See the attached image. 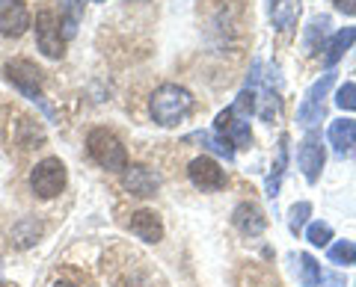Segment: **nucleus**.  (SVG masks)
Here are the masks:
<instances>
[{"mask_svg": "<svg viewBox=\"0 0 356 287\" xmlns=\"http://www.w3.org/2000/svg\"><path fill=\"white\" fill-rule=\"evenodd\" d=\"M191 110H193V95L178 83H163L149 98V113L154 119V125L161 128H175L178 121L191 116Z\"/></svg>", "mask_w": 356, "mask_h": 287, "instance_id": "obj_1", "label": "nucleus"}, {"mask_svg": "<svg viewBox=\"0 0 356 287\" xmlns=\"http://www.w3.org/2000/svg\"><path fill=\"white\" fill-rule=\"evenodd\" d=\"M86 151L98 166L107 172H125L128 169V148L122 139L107 128H92L86 137Z\"/></svg>", "mask_w": 356, "mask_h": 287, "instance_id": "obj_2", "label": "nucleus"}, {"mask_svg": "<svg viewBox=\"0 0 356 287\" xmlns=\"http://www.w3.org/2000/svg\"><path fill=\"white\" fill-rule=\"evenodd\" d=\"M3 74H6V80L15 86V89L30 98L33 104H39L42 107V113L54 119V107L48 104V98H44V89H42V71L33 65L30 60H9L3 65Z\"/></svg>", "mask_w": 356, "mask_h": 287, "instance_id": "obj_3", "label": "nucleus"}, {"mask_svg": "<svg viewBox=\"0 0 356 287\" xmlns=\"http://www.w3.org/2000/svg\"><path fill=\"white\" fill-rule=\"evenodd\" d=\"M332 86H336V71H324L306 89L303 101H300V107H297V125L300 128L309 130V128H315L318 121L324 119V98L330 95Z\"/></svg>", "mask_w": 356, "mask_h": 287, "instance_id": "obj_4", "label": "nucleus"}, {"mask_svg": "<svg viewBox=\"0 0 356 287\" xmlns=\"http://www.w3.org/2000/svg\"><path fill=\"white\" fill-rule=\"evenodd\" d=\"M65 181L69 175H65V163L60 157H44L30 172V190L39 198H57L65 190Z\"/></svg>", "mask_w": 356, "mask_h": 287, "instance_id": "obj_5", "label": "nucleus"}, {"mask_svg": "<svg viewBox=\"0 0 356 287\" xmlns=\"http://www.w3.org/2000/svg\"><path fill=\"white\" fill-rule=\"evenodd\" d=\"M187 178H191V184L196 186V190H202V193H217V190H222V186L229 184L226 169H222L214 157H208V154L191 160V166H187Z\"/></svg>", "mask_w": 356, "mask_h": 287, "instance_id": "obj_6", "label": "nucleus"}, {"mask_svg": "<svg viewBox=\"0 0 356 287\" xmlns=\"http://www.w3.org/2000/svg\"><path fill=\"white\" fill-rule=\"evenodd\" d=\"M36 27V48L44 53L48 60H60L63 57V33H60V18L51 9H42L33 21Z\"/></svg>", "mask_w": 356, "mask_h": 287, "instance_id": "obj_7", "label": "nucleus"}, {"mask_svg": "<svg viewBox=\"0 0 356 287\" xmlns=\"http://www.w3.org/2000/svg\"><path fill=\"white\" fill-rule=\"evenodd\" d=\"M324 163H327L324 142H321L318 134H306V139L300 142V148H297V166L303 172V178L309 184H318L321 172H324Z\"/></svg>", "mask_w": 356, "mask_h": 287, "instance_id": "obj_8", "label": "nucleus"}, {"mask_svg": "<svg viewBox=\"0 0 356 287\" xmlns=\"http://www.w3.org/2000/svg\"><path fill=\"white\" fill-rule=\"evenodd\" d=\"M122 186H125L131 195L152 198L161 190V175L149 166H143V163H128V169L122 172Z\"/></svg>", "mask_w": 356, "mask_h": 287, "instance_id": "obj_9", "label": "nucleus"}, {"mask_svg": "<svg viewBox=\"0 0 356 287\" xmlns=\"http://www.w3.org/2000/svg\"><path fill=\"white\" fill-rule=\"evenodd\" d=\"M30 27V12L24 0H0V36H24Z\"/></svg>", "mask_w": 356, "mask_h": 287, "instance_id": "obj_10", "label": "nucleus"}, {"mask_svg": "<svg viewBox=\"0 0 356 287\" xmlns=\"http://www.w3.org/2000/svg\"><path fill=\"white\" fill-rule=\"evenodd\" d=\"M232 225H235L243 237H261L267 231V216L255 202H241L232 211Z\"/></svg>", "mask_w": 356, "mask_h": 287, "instance_id": "obj_11", "label": "nucleus"}, {"mask_svg": "<svg viewBox=\"0 0 356 287\" xmlns=\"http://www.w3.org/2000/svg\"><path fill=\"white\" fill-rule=\"evenodd\" d=\"M128 231L143 243H161L163 240V223L154 211H134L128 219Z\"/></svg>", "mask_w": 356, "mask_h": 287, "instance_id": "obj_12", "label": "nucleus"}, {"mask_svg": "<svg viewBox=\"0 0 356 287\" xmlns=\"http://www.w3.org/2000/svg\"><path fill=\"white\" fill-rule=\"evenodd\" d=\"M353 42H356V24L332 33V36L327 39V45H324V65H327V69H332V65H336L344 53L353 48Z\"/></svg>", "mask_w": 356, "mask_h": 287, "instance_id": "obj_13", "label": "nucleus"}, {"mask_svg": "<svg viewBox=\"0 0 356 287\" xmlns=\"http://www.w3.org/2000/svg\"><path fill=\"white\" fill-rule=\"evenodd\" d=\"M285 169H288V134L280 137V146H276V160H273V169L264 181V195L267 198H276L280 195V186L285 178Z\"/></svg>", "mask_w": 356, "mask_h": 287, "instance_id": "obj_14", "label": "nucleus"}, {"mask_svg": "<svg viewBox=\"0 0 356 287\" xmlns=\"http://www.w3.org/2000/svg\"><path fill=\"white\" fill-rule=\"evenodd\" d=\"M327 139L339 154H350L356 146V121L353 119H336L327 130Z\"/></svg>", "mask_w": 356, "mask_h": 287, "instance_id": "obj_15", "label": "nucleus"}, {"mask_svg": "<svg viewBox=\"0 0 356 287\" xmlns=\"http://www.w3.org/2000/svg\"><path fill=\"white\" fill-rule=\"evenodd\" d=\"M83 6H86V0H60L63 39H72L77 33V24H81V18H83Z\"/></svg>", "mask_w": 356, "mask_h": 287, "instance_id": "obj_16", "label": "nucleus"}, {"mask_svg": "<svg viewBox=\"0 0 356 287\" xmlns=\"http://www.w3.org/2000/svg\"><path fill=\"white\" fill-rule=\"evenodd\" d=\"M191 139H199L208 151H214L220 154V157H226V160H235V142H232L229 137H222L217 134V130H199V134H193Z\"/></svg>", "mask_w": 356, "mask_h": 287, "instance_id": "obj_17", "label": "nucleus"}, {"mask_svg": "<svg viewBox=\"0 0 356 287\" xmlns=\"http://www.w3.org/2000/svg\"><path fill=\"white\" fill-rule=\"evenodd\" d=\"M42 237V223H36V219H18V223L13 225V243L18 249H30L33 243H39Z\"/></svg>", "mask_w": 356, "mask_h": 287, "instance_id": "obj_18", "label": "nucleus"}, {"mask_svg": "<svg viewBox=\"0 0 356 287\" xmlns=\"http://www.w3.org/2000/svg\"><path fill=\"white\" fill-rule=\"evenodd\" d=\"M300 3H303V0H280V6L273 9V27L276 30L294 27L300 18Z\"/></svg>", "mask_w": 356, "mask_h": 287, "instance_id": "obj_19", "label": "nucleus"}, {"mask_svg": "<svg viewBox=\"0 0 356 287\" xmlns=\"http://www.w3.org/2000/svg\"><path fill=\"white\" fill-rule=\"evenodd\" d=\"M330 263H339V267H356V243L353 240H339L327 249Z\"/></svg>", "mask_w": 356, "mask_h": 287, "instance_id": "obj_20", "label": "nucleus"}, {"mask_svg": "<svg viewBox=\"0 0 356 287\" xmlns=\"http://www.w3.org/2000/svg\"><path fill=\"white\" fill-rule=\"evenodd\" d=\"M321 263L309 255V252H303L300 255V284L303 287H321Z\"/></svg>", "mask_w": 356, "mask_h": 287, "instance_id": "obj_21", "label": "nucleus"}, {"mask_svg": "<svg viewBox=\"0 0 356 287\" xmlns=\"http://www.w3.org/2000/svg\"><path fill=\"white\" fill-rule=\"evenodd\" d=\"M327 27H330V18H327V15H318V18H312V21H309L306 39H303L306 53H315V51H318V39H324V36H327Z\"/></svg>", "mask_w": 356, "mask_h": 287, "instance_id": "obj_22", "label": "nucleus"}, {"mask_svg": "<svg viewBox=\"0 0 356 287\" xmlns=\"http://www.w3.org/2000/svg\"><path fill=\"white\" fill-rule=\"evenodd\" d=\"M232 113H235L238 119H247L250 121L252 113H259V92H255V89H243L235 98V104H232Z\"/></svg>", "mask_w": 356, "mask_h": 287, "instance_id": "obj_23", "label": "nucleus"}, {"mask_svg": "<svg viewBox=\"0 0 356 287\" xmlns=\"http://www.w3.org/2000/svg\"><path fill=\"white\" fill-rule=\"evenodd\" d=\"M18 142L24 148H42V142H44L42 128L33 125V119H21V125H18Z\"/></svg>", "mask_w": 356, "mask_h": 287, "instance_id": "obj_24", "label": "nucleus"}, {"mask_svg": "<svg viewBox=\"0 0 356 287\" xmlns=\"http://www.w3.org/2000/svg\"><path fill=\"white\" fill-rule=\"evenodd\" d=\"M309 216H312L309 202H294L291 205V211H288V228H291V234H303V228L309 225Z\"/></svg>", "mask_w": 356, "mask_h": 287, "instance_id": "obj_25", "label": "nucleus"}, {"mask_svg": "<svg viewBox=\"0 0 356 287\" xmlns=\"http://www.w3.org/2000/svg\"><path fill=\"white\" fill-rule=\"evenodd\" d=\"M306 240L312 243V246H330V240H332V228L330 223H309L306 225Z\"/></svg>", "mask_w": 356, "mask_h": 287, "instance_id": "obj_26", "label": "nucleus"}, {"mask_svg": "<svg viewBox=\"0 0 356 287\" xmlns=\"http://www.w3.org/2000/svg\"><path fill=\"white\" fill-rule=\"evenodd\" d=\"M229 139L235 142V148H238V146H252V130H250V121L235 116V121H232V128H229Z\"/></svg>", "mask_w": 356, "mask_h": 287, "instance_id": "obj_27", "label": "nucleus"}, {"mask_svg": "<svg viewBox=\"0 0 356 287\" xmlns=\"http://www.w3.org/2000/svg\"><path fill=\"white\" fill-rule=\"evenodd\" d=\"M336 107L341 110H356V83H341L336 92Z\"/></svg>", "mask_w": 356, "mask_h": 287, "instance_id": "obj_28", "label": "nucleus"}, {"mask_svg": "<svg viewBox=\"0 0 356 287\" xmlns=\"http://www.w3.org/2000/svg\"><path fill=\"white\" fill-rule=\"evenodd\" d=\"M321 284H327V287H344V284H348V279H344L341 272H321Z\"/></svg>", "mask_w": 356, "mask_h": 287, "instance_id": "obj_29", "label": "nucleus"}, {"mask_svg": "<svg viewBox=\"0 0 356 287\" xmlns=\"http://www.w3.org/2000/svg\"><path fill=\"white\" fill-rule=\"evenodd\" d=\"M332 6H336L341 15H356V0H332Z\"/></svg>", "mask_w": 356, "mask_h": 287, "instance_id": "obj_30", "label": "nucleus"}, {"mask_svg": "<svg viewBox=\"0 0 356 287\" xmlns=\"http://www.w3.org/2000/svg\"><path fill=\"white\" fill-rule=\"evenodd\" d=\"M267 6H270V12H273V9L280 6V0H267Z\"/></svg>", "mask_w": 356, "mask_h": 287, "instance_id": "obj_31", "label": "nucleus"}, {"mask_svg": "<svg viewBox=\"0 0 356 287\" xmlns=\"http://www.w3.org/2000/svg\"><path fill=\"white\" fill-rule=\"evenodd\" d=\"M51 287H74V284H69V281H57V284H51Z\"/></svg>", "mask_w": 356, "mask_h": 287, "instance_id": "obj_32", "label": "nucleus"}, {"mask_svg": "<svg viewBox=\"0 0 356 287\" xmlns=\"http://www.w3.org/2000/svg\"><path fill=\"white\" fill-rule=\"evenodd\" d=\"M125 3H146V0H125Z\"/></svg>", "mask_w": 356, "mask_h": 287, "instance_id": "obj_33", "label": "nucleus"}, {"mask_svg": "<svg viewBox=\"0 0 356 287\" xmlns=\"http://www.w3.org/2000/svg\"><path fill=\"white\" fill-rule=\"evenodd\" d=\"M92 3H107V0H92Z\"/></svg>", "mask_w": 356, "mask_h": 287, "instance_id": "obj_34", "label": "nucleus"}]
</instances>
